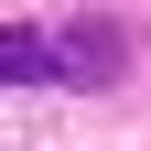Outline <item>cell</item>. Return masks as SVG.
<instances>
[{"label":"cell","instance_id":"1","mask_svg":"<svg viewBox=\"0 0 151 151\" xmlns=\"http://www.w3.org/2000/svg\"><path fill=\"white\" fill-rule=\"evenodd\" d=\"M54 43H65V86H108V76L129 65V32L119 22H65Z\"/></svg>","mask_w":151,"mask_h":151},{"label":"cell","instance_id":"2","mask_svg":"<svg viewBox=\"0 0 151 151\" xmlns=\"http://www.w3.org/2000/svg\"><path fill=\"white\" fill-rule=\"evenodd\" d=\"M0 76H11V86H43V76H65V43H43V32H11V43H0Z\"/></svg>","mask_w":151,"mask_h":151}]
</instances>
